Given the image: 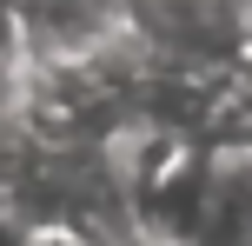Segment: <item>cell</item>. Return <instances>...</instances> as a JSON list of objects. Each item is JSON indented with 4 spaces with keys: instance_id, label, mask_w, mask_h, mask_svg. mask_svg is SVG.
<instances>
[{
    "instance_id": "obj_2",
    "label": "cell",
    "mask_w": 252,
    "mask_h": 246,
    "mask_svg": "<svg viewBox=\"0 0 252 246\" xmlns=\"http://www.w3.org/2000/svg\"><path fill=\"white\" fill-rule=\"evenodd\" d=\"M120 40V0H20V60L33 73H87Z\"/></svg>"
},
{
    "instance_id": "obj_1",
    "label": "cell",
    "mask_w": 252,
    "mask_h": 246,
    "mask_svg": "<svg viewBox=\"0 0 252 246\" xmlns=\"http://www.w3.org/2000/svg\"><path fill=\"white\" fill-rule=\"evenodd\" d=\"M120 27L153 73L206 87L252 73V13L239 0H120Z\"/></svg>"
},
{
    "instance_id": "obj_5",
    "label": "cell",
    "mask_w": 252,
    "mask_h": 246,
    "mask_svg": "<svg viewBox=\"0 0 252 246\" xmlns=\"http://www.w3.org/2000/svg\"><path fill=\"white\" fill-rule=\"evenodd\" d=\"M13 246H87V240H80V233H66V226H27Z\"/></svg>"
},
{
    "instance_id": "obj_3",
    "label": "cell",
    "mask_w": 252,
    "mask_h": 246,
    "mask_svg": "<svg viewBox=\"0 0 252 246\" xmlns=\"http://www.w3.org/2000/svg\"><path fill=\"white\" fill-rule=\"evenodd\" d=\"M173 246H252V146L246 140L199 146L192 200Z\"/></svg>"
},
{
    "instance_id": "obj_4",
    "label": "cell",
    "mask_w": 252,
    "mask_h": 246,
    "mask_svg": "<svg viewBox=\"0 0 252 246\" xmlns=\"http://www.w3.org/2000/svg\"><path fill=\"white\" fill-rule=\"evenodd\" d=\"M27 106H33V67L20 53H0V146L27 140Z\"/></svg>"
}]
</instances>
